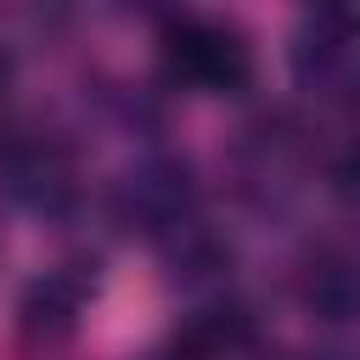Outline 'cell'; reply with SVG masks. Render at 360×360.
Listing matches in <instances>:
<instances>
[{
	"label": "cell",
	"mask_w": 360,
	"mask_h": 360,
	"mask_svg": "<svg viewBox=\"0 0 360 360\" xmlns=\"http://www.w3.org/2000/svg\"><path fill=\"white\" fill-rule=\"evenodd\" d=\"M163 68L174 84L202 90V96H236L253 79V45L236 22L219 17H169L158 34Z\"/></svg>",
	"instance_id": "6da1fadb"
},
{
	"label": "cell",
	"mask_w": 360,
	"mask_h": 360,
	"mask_svg": "<svg viewBox=\"0 0 360 360\" xmlns=\"http://www.w3.org/2000/svg\"><path fill=\"white\" fill-rule=\"evenodd\" d=\"M292 68L309 90H338L354 73V17L343 6L309 11L298 39H292Z\"/></svg>",
	"instance_id": "7a4b0ae2"
},
{
	"label": "cell",
	"mask_w": 360,
	"mask_h": 360,
	"mask_svg": "<svg viewBox=\"0 0 360 360\" xmlns=\"http://www.w3.org/2000/svg\"><path fill=\"white\" fill-rule=\"evenodd\" d=\"M79 287L68 281V276H45L34 292H28V304H22V326L39 338L45 332V343L51 338H62V332H73V315H79Z\"/></svg>",
	"instance_id": "3957f363"
}]
</instances>
